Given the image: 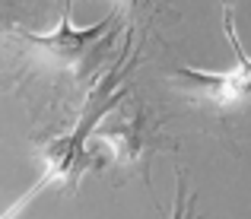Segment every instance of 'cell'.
<instances>
[{
    "instance_id": "cell-1",
    "label": "cell",
    "mask_w": 251,
    "mask_h": 219,
    "mask_svg": "<svg viewBox=\"0 0 251 219\" xmlns=\"http://www.w3.org/2000/svg\"><path fill=\"white\" fill-rule=\"evenodd\" d=\"M127 54H130V42H127V48L121 51L118 64H115V67H111L108 73H105V79H99V86L89 92V96H86L83 111H80V118H76V124L67 130V134L51 137V140L42 146V159H45L42 178H38V181L32 184V188L25 191V194L19 197V200L13 203V207L6 210V213L0 216V219H16L25 207H29V200H35V197L42 194L45 188H51V184H67L70 191L76 188V181L83 178L86 165H89V152H86V143L92 140V130H96L99 124L105 121V115H108V111H115L118 105L127 98V89H118Z\"/></svg>"
},
{
    "instance_id": "cell-2",
    "label": "cell",
    "mask_w": 251,
    "mask_h": 219,
    "mask_svg": "<svg viewBox=\"0 0 251 219\" xmlns=\"http://www.w3.org/2000/svg\"><path fill=\"white\" fill-rule=\"evenodd\" d=\"M70 10H74V0H64L61 25H57L54 32H25V29H19L13 38H19L45 67L83 76V73H89L96 67V61L102 57V42H111V32L118 29L121 10H111L105 19H99V23H92V25H83V29L74 25Z\"/></svg>"
},
{
    "instance_id": "cell-3",
    "label": "cell",
    "mask_w": 251,
    "mask_h": 219,
    "mask_svg": "<svg viewBox=\"0 0 251 219\" xmlns=\"http://www.w3.org/2000/svg\"><path fill=\"white\" fill-rule=\"evenodd\" d=\"M235 0H223V32H226L229 45L235 51V67L223 73H207L194 67H178L172 73V83L191 96L201 108L213 111H235L251 102V57L245 54L239 35H235V19H232Z\"/></svg>"
},
{
    "instance_id": "cell-4",
    "label": "cell",
    "mask_w": 251,
    "mask_h": 219,
    "mask_svg": "<svg viewBox=\"0 0 251 219\" xmlns=\"http://www.w3.org/2000/svg\"><path fill=\"white\" fill-rule=\"evenodd\" d=\"M92 143H102L111 149V159L115 165L130 171H140V175H150V159L162 149H175V143L162 134V124L153 121L147 115V108H134L118 115L115 121L99 124L92 130Z\"/></svg>"
},
{
    "instance_id": "cell-5",
    "label": "cell",
    "mask_w": 251,
    "mask_h": 219,
    "mask_svg": "<svg viewBox=\"0 0 251 219\" xmlns=\"http://www.w3.org/2000/svg\"><path fill=\"white\" fill-rule=\"evenodd\" d=\"M19 32V0H0V38Z\"/></svg>"
},
{
    "instance_id": "cell-6",
    "label": "cell",
    "mask_w": 251,
    "mask_h": 219,
    "mask_svg": "<svg viewBox=\"0 0 251 219\" xmlns=\"http://www.w3.org/2000/svg\"><path fill=\"white\" fill-rule=\"evenodd\" d=\"M172 219H197L188 200V178L178 171V188H175V207H172Z\"/></svg>"
},
{
    "instance_id": "cell-7",
    "label": "cell",
    "mask_w": 251,
    "mask_h": 219,
    "mask_svg": "<svg viewBox=\"0 0 251 219\" xmlns=\"http://www.w3.org/2000/svg\"><path fill=\"white\" fill-rule=\"evenodd\" d=\"M115 3H118V10H121V13H137L147 0H115Z\"/></svg>"
}]
</instances>
